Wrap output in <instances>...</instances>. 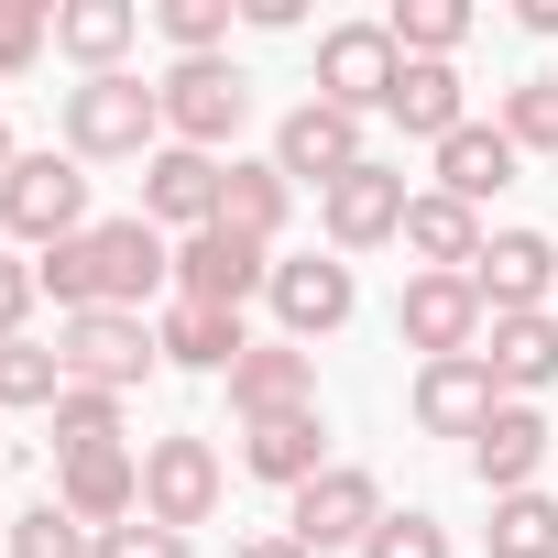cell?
Returning a JSON list of instances; mask_svg holds the SVG:
<instances>
[{
    "instance_id": "cell-1",
    "label": "cell",
    "mask_w": 558,
    "mask_h": 558,
    "mask_svg": "<svg viewBox=\"0 0 558 558\" xmlns=\"http://www.w3.org/2000/svg\"><path fill=\"white\" fill-rule=\"evenodd\" d=\"M34 286L66 307V318H88V307H154L165 286H175V241L132 208V219H88L77 241H56V252H34Z\"/></svg>"
},
{
    "instance_id": "cell-2",
    "label": "cell",
    "mask_w": 558,
    "mask_h": 558,
    "mask_svg": "<svg viewBox=\"0 0 558 558\" xmlns=\"http://www.w3.org/2000/svg\"><path fill=\"white\" fill-rule=\"evenodd\" d=\"M66 154L77 165H121V154H165V99L121 66V77H77L66 88Z\"/></svg>"
},
{
    "instance_id": "cell-3",
    "label": "cell",
    "mask_w": 558,
    "mask_h": 558,
    "mask_svg": "<svg viewBox=\"0 0 558 558\" xmlns=\"http://www.w3.org/2000/svg\"><path fill=\"white\" fill-rule=\"evenodd\" d=\"M154 99H165V143H186V154H219V143L252 121V77H241L230 56H175V66L154 77Z\"/></svg>"
},
{
    "instance_id": "cell-4",
    "label": "cell",
    "mask_w": 558,
    "mask_h": 558,
    "mask_svg": "<svg viewBox=\"0 0 558 558\" xmlns=\"http://www.w3.org/2000/svg\"><path fill=\"white\" fill-rule=\"evenodd\" d=\"M0 230L34 241V252L77 241V230H88V165H77V154H23L12 186H0Z\"/></svg>"
},
{
    "instance_id": "cell-5",
    "label": "cell",
    "mask_w": 558,
    "mask_h": 558,
    "mask_svg": "<svg viewBox=\"0 0 558 558\" xmlns=\"http://www.w3.org/2000/svg\"><path fill=\"white\" fill-rule=\"evenodd\" d=\"M56 362H66V384L132 395L165 351H154V318H132V307H88V318H66V329H56Z\"/></svg>"
},
{
    "instance_id": "cell-6",
    "label": "cell",
    "mask_w": 558,
    "mask_h": 558,
    "mask_svg": "<svg viewBox=\"0 0 558 558\" xmlns=\"http://www.w3.org/2000/svg\"><path fill=\"white\" fill-rule=\"evenodd\" d=\"M373 525H384V482H373L362 460H329V471L286 504V536H296L307 558H340V547H362Z\"/></svg>"
},
{
    "instance_id": "cell-7",
    "label": "cell",
    "mask_w": 558,
    "mask_h": 558,
    "mask_svg": "<svg viewBox=\"0 0 558 558\" xmlns=\"http://www.w3.org/2000/svg\"><path fill=\"white\" fill-rule=\"evenodd\" d=\"M274 340H329V329H351V307H362V286H351V263L340 252H286V263H274Z\"/></svg>"
},
{
    "instance_id": "cell-8",
    "label": "cell",
    "mask_w": 558,
    "mask_h": 558,
    "mask_svg": "<svg viewBox=\"0 0 558 558\" xmlns=\"http://www.w3.org/2000/svg\"><path fill=\"white\" fill-rule=\"evenodd\" d=\"M471 296H482V318H536V307H558V241H547V230H493L482 263H471Z\"/></svg>"
},
{
    "instance_id": "cell-9",
    "label": "cell",
    "mask_w": 558,
    "mask_h": 558,
    "mask_svg": "<svg viewBox=\"0 0 558 558\" xmlns=\"http://www.w3.org/2000/svg\"><path fill=\"white\" fill-rule=\"evenodd\" d=\"M395 77H405V56H395V34L384 23H340V34H318V99L329 110H395Z\"/></svg>"
},
{
    "instance_id": "cell-10",
    "label": "cell",
    "mask_w": 558,
    "mask_h": 558,
    "mask_svg": "<svg viewBox=\"0 0 558 558\" xmlns=\"http://www.w3.org/2000/svg\"><path fill=\"white\" fill-rule=\"evenodd\" d=\"M274 286V252L263 241H241V230H186L175 241V296L186 307H230L241 318V296H263Z\"/></svg>"
},
{
    "instance_id": "cell-11",
    "label": "cell",
    "mask_w": 558,
    "mask_h": 558,
    "mask_svg": "<svg viewBox=\"0 0 558 558\" xmlns=\"http://www.w3.org/2000/svg\"><path fill=\"white\" fill-rule=\"evenodd\" d=\"M405 208H416V186L373 154V165H351L329 197H318V219H329V252H373V241H405Z\"/></svg>"
},
{
    "instance_id": "cell-12",
    "label": "cell",
    "mask_w": 558,
    "mask_h": 558,
    "mask_svg": "<svg viewBox=\"0 0 558 558\" xmlns=\"http://www.w3.org/2000/svg\"><path fill=\"white\" fill-rule=\"evenodd\" d=\"M143 514H154V525H175V536H186V525H208V514H219V449H208V438H186V427H175V438H154V449H143Z\"/></svg>"
},
{
    "instance_id": "cell-13",
    "label": "cell",
    "mask_w": 558,
    "mask_h": 558,
    "mask_svg": "<svg viewBox=\"0 0 558 558\" xmlns=\"http://www.w3.org/2000/svg\"><path fill=\"white\" fill-rule=\"evenodd\" d=\"M395 329H405V351H427V362L482 351V296H471V274H405Z\"/></svg>"
},
{
    "instance_id": "cell-14",
    "label": "cell",
    "mask_w": 558,
    "mask_h": 558,
    "mask_svg": "<svg viewBox=\"0 0 558 558\" xmlns=\"http://www.w3.org/2000/svg\"><path fill=\"white\" fill-rule=\"evenodd\" d=\"M274 165H286L296 186H318V197H329V186H340L351 165H373V154H362V121H351V110H329V99H296L286 121H274Z\"/></svg>"
},
{
    "instance_id": "cell-15",
    "label": "cell",
    "mask_w": 558,
    "mask_h": 558,
    "mask_svg": "<svg viewBox=\"0 0 558 558\" xmlns=\"http://www.w3.org/2000/svg\"><path fill=\"white\" fill-rule=\"evenodd\" d=\"M241 471L274 482V493H307L329 471V416L318 405H286V416H241Z\"/></svg>"
},
{
    "instance_id": "cell-16",
    "label": "cell",
    "mask_w": 558,
    "mask_h": 558,
    "mask_svg": "<svg viewBox=\"0 0 558 558\" xmlns=\"http://www.w3.org/2000/svg\"><path fill=\"white\" fill-rule=\"evenodd\" d=\"M219 154H186V143H165V154H143V219L154 230H219Z\"/></svg>"
},
{
    "instance_id": "cell-17",
    "label": "cell",
    "mask_w": 558,
    "mask_h": 558,
    "mask_svg": "<svg viewBox=\"0 0 558 558\" xmlns=\"http://www.w3.org/2000/svg\"><path fill=\"white\" fill-rule=\"evenodd\" d=\"M482 373H493L504 405L547 395V384H558V307H536V318H482Z\"/></svg>"
},
{
    "instance_id": "cell-18",
    "label": "cell",
    "mask_w": 558,
    "mask_h": 558,
    "mask_svg": "<svg viewBox=\"0 0 558 558\" xmlns=\"http://www.w3.org/2000/svg\"><path fill=\"white\" fill-rule=\"evenodd\" d=\"M493 373H482V351H460V362H416V427L427 438H482L493 427Z\"/></svg>"
},
{
    "instance_id": "cell-19",
    "label": "cell",
    "mask_w": 558,
    "mask_h": 558,
    "mask_svg": "<svg viewBox=\"0 0 558 558\" xmlns=\"http://www.w3.org/2000/svg\"><path fill=\"white\" fill-rule=\"evenodd\" d=\"M56 504H66L88 536H110V525L143 514V460H132V449H88V460L56 471Z\"/></svg>"
},
{
    "instance_id": "cell-20",
    "label": "cell",
    "mask_w": 558,
    "mask_h": 558,
    "mask_svg": "<svg viewBox=\"0 0 558 558\" xmlns=\"http://www.w3.org/2000/svg\"><path fill=\"white\" fill-rule=\"evenodd\" d=\"M286 405H318V351L252 340V351L230 362V416H286Z\"/></svg>"
},
{
    "instance_id": "cell-21",
    "label": "cell",
    "mask_w": 558,
    "mask_h": 558,
    "mask_svg": "<svg viewBox=\"0 0 558 558\" xmlns=\"http://www.w3.org/2000/svg\"><path fill=\"white\" fill-rule=\"evenodd\" d=\"M286 208H296V175H286V165H274V154L241 165V154H230V175H219V230H241V241L274 252V241H286Z\"/></svg>"
},
{
    "instance_id": "cell-22",
    "label": "cell",
    "mask_w": 558,
    "mask_h": 558,
    "mask_svg": "<svg viewBox=\"0 0 558 558\" xmlns=\"http://www.w3.org/2000/svg\"><path fill=\"white\" fill-rule=\"evenodd\" d=\"M493 186H514V132H504V121H460V132L438 143V197L482 208Z\"/></svg>"
},
{
    "instance_id": "cell-23",
    "label": "cell",
    "mask_w": 558,
    "mask_h": 558,
    "mask_svg": "<svg viewBox=\"0 0 558 558\" xmlns=\"http://www.w3.org/2000/svg\"><path fill=\"white\" fill-rule=\"evenodd\" d=\"M482 241H493V230H482V208H460V197H438V186L405 208V252H416V274H471V263H482Z\"/></svg>"
},
{
    "instance_id": "cell-24",
    "label": "cell",
    "mask_w": 558,
    "mask_h": 558,
    "mask_svg": "<svg viewBox=\"0 0 558 558\" xmlns=\"http://www.w3.org/2000/svg\"><path fill=\"white\" fill-rule=\"evenodd\" d=\"M154 351H165L175 373H219V384H230V362H241L252 340H241V318H230V307H186V296H175V307L154 318Z\"/></svg>"
},
{
    "instance_id": "cell-25",
    "label": "cell",
    "mask_w": 558,
    "mask_h": 558,
    "mask_svg": "<svg viewBox=\"0 0 558 558\" xmlns=\"http://www.w3.org/2000/svg\"><path fill=\"white\" fill-rule=\"evenodd\" d=\"M536 460H547V416L536 405H493V427L471 438L482 493H536Z\"/></svg>"
},
{
    "instance_id": "cell-26",
    "label": "cell",
    "mask_w": 558,
    "mask_h": 558,
    "mask_svg": "<svg viewBox=\"0 0 558 558\" xmlns=\"http://www.w3.org/2000/svg\"><path fill=\"white\" fill-rule=\"evenodd\" d=\"M132 34H143V12H132V0H66V12H56V56H77L88 77H121Z\"/></svg>"
},
{
    "instance_id": "cell-27",
    "label": "cell",
    "mask_w": 558,
    "mask_h": 558,
    "mask_svg": "<svg viewBox=\"0 0 558 558\" xmlns=\"http://www.w3.org/2000/svg\"><path fill=\"white\" fill-rule=\"evenodd\" d=\"M395 121H405L416 143H449V132L471 121V88H460V66H405V77H395Z\"/></svg>"
},
{
    "instance_id": "cell-28",
    "label": "cell",
    "mask_w": 558,
    "mask_h": 558,
    "mask_svg": "<svg viewBox=\"0 0 558 558\" xmlns=\"http://www.w3.org/2000/svg\"><path fill=\"white\" fill-rule=\"evenodd\" d=\"M384 34H395V56H405V66H449V56H460V34H471V12H460V0H395Z\"/></svg>"
},
{
    "instance_id": "cell-29",
    "label": "cell",
    "mask_w": 558,
    "mask_h": 558,
    "mask_svg": "<svg viewBox=\"0 0 558 558\" xmlns=\"http://www.w3.org/2000/svg\"><path fill=\"white\" fill-rule=\"evenodd\" d=\"M493 558H558V493H493Z\"/></svg>"
},
{
    "instance_id": "cell-30",
    "label": "cell",
    "mask_w": 558,
    "mask_h": 558,
    "mask_svg": "<svg viewBox=\"0 0 558 558\" xmlns=\"http://www.w3.org/2000/svg\"><path fill=\"white\" fill-rule=\"evenodd\" d=\"M56 449H66V460H88V449H121V395H99V384H66V395H56Z\"/></svg>"
},
{
    "instance_id": "cell-31",
    "label": "cell",
    "mask_w": 558,
    "mask_h": 558,
    "mask_svg": "<svg viewBox=\"0 0 558 558\" xmlns=\"http://www.w3.org/2000/svg\"><path fill=\"white\" fill-rule=\"evenodd\" d=\"M56 395H66V362L45 340H0V405H45L56 416Z\"/></svg>"
},
{
    "instance_id": "cell-32",
    "label": "cell",
    "mask_w": 558,
    "mask_h": 558,
    "mask_svg": "<svg viewBox=\"0 0 558 558\" xmlns=\"http://www.w3.org/2000/svg\"><path fill=\"white\" fill-rule=\"evenodd\" d=\"M12 558H99V536H88V525L45 493L34 514H12Z\"/></svg>"
},
{
    "instance_id": "cell-33",
    "label": "cell",
    "mask_w": 558,
    "mask_h": 558,
    "mask_svg": "<svg viewBox=\"0 0 558 558\" xmlns=\"http://www.w3.org/2000/svg\"><path fill=\"white\" fill-rule=\"evenodd\" d=\"M504 132H514V154H558V77L504 88Z\"/></svg>"
},
{
    "instance_id": "cell-34",
    "label": "cell",
    "mask_w": 558,
    "mask_h": 558,
    "mask_svg": "<svg viewBox=\"0 0 558 558\" xmlns=\"http://www.w3.org/2000/svg\"><path fill=\"white\" fill-rule=\"evenodd\" d=\"M154 23H165L175 56H219V45H230V0H165Z\"/></svg>"
},
{
    "instance_id": "cell-35",
    "label": "cell",
    "mask_w": 558,
    "mask_h": 558,
    "mask_svg": "<svg viewBox=\"0 0 558 558\" xmlns=\"http://www.w3.org/2000/svg\"><path fill=\"white\" fill-rule=\"evenodd\" d=\"M45 45H56V12H45V0H0V77H23Z\"/></svg>"
},
{
    "instance_id": "cell-36",
    "label": "cell",
    "mask_w": 558,
    "mask_h": 558,
    "mask_svg": "<svg viewBox=\"0 0 558 558\" xmlns=\"http://www.w3.org/2000/svg\"><path fill=\"white\" fill-rule=\"evenodd\" d=\"M362 558H449V525H438V514H384V525L362 536Z\"/></svg>"
},
{
    "instance_id": "cell-37",
    "label": "cell",
    "mask_w": 558,
    "mask_h": 558,
    "mask_svg": "<svg viewBox=\"0 0 558 558\" xmlns=\"http://www.w3.org/2000/svg\"><path fill=\"white\" fill-rule=\"evenodd\" d=\"M99 558H197V547H186L175 525H154V514H132V525H110V536H99Z\"/></svg>"
},
{
    "instance_id": "cell-38",
    "label": "cell",
    "mask_w": 558,
    "mask_h": 558,
    "mask_svg": "<svg viewBox=\"0 0 558 558\" xmlns=\"http://www.w3.org/2000/svg\"><path fill=\"white\" fill-rule=\"evenodd\" d=\"M34 263H12V252H0V340H23V318H34Z\"/></svg>"
},
{
    "instance_id": "cell-39",
    "label": "cell",
    "mask_w": 558,
    "mask_h": 558,
    "mask_svg": "<svg viewBox=\"0 0 558 558\" xmlns=\"http://www.w3.org/2000/svg\"><path fill=\"white\" fill-rule=\"evenodd\" d=\"M241 23H263V34H296V23H307V0H241Z\"/></svg>"
},
{
    "instance_id": "cell-40",
    "label": "cell",
    "mask_w": 558,
    "mask_h": 558,
    "mask_svg": "<svg viewBox=\"0 0 558 558\" xmlns=\"http://www.w3.org/2000/svg\"><path fill=\"white\" fill-rule=\"evenodd\" d=\"M230 558H307V547H296V536H286V525H274V536H241V547H230Z\"/></svg>"
},
{
    "instance_id": "cell-41",
    "label": "cell",
    "mask_w": 558,
    "mask_h": 558,
    "mask_svg": "<svg viewBox=\"0 0 558 558\" xmlns=\"http://www.w3.org/2000/svg\"><path fill=\"white\" fill-rule=\"evenodd\" d=\"M514 23L525 34H558V0H514Z\"/></svg>"
},
{
    "instance_id": "cell-42",
    "label": "cell",
    "mask_w": 558,
    "mask_h": 558,
    "mask_svg": "<svg viewBox=\"0 0 558 558\" xmlns=\"http://www.w3.org/2000/svg\"><path fill=\"white\" fill-rule=\"evenodd\" d=\"M12 165H23V154H12V132H0V186H12Z\"/></svg>"
}]
</instances>
